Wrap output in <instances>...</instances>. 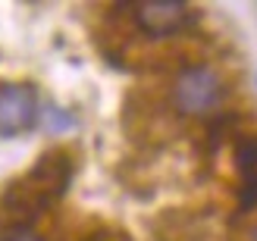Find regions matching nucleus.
Listing matches in <instances>:
<instances>
[{
  "instance_id": "obj_1",
  "label": "nucleus",
  "mask_w": 257,
  "mask_h": 241,
  "mask_svg": "<svg viewBox=\"0 0 257 241\" xmlns=\"http://www.w3.org/2000/svg\"><path fill=\"white\" fill-rule=\"evenodd\" d=\"M72 179V160L63 150H47L35 160V166L22 175L19 182H13L4 194V207L16 213L19 219H35L38 213H44L63 191L69 188Z\"/></svg>"
},
{
  "instance_id": "obj_2",
  "label": "nucleus",
  "mask_w": 257,
  "mask_h": 241,
  "mask_svg": "<svg viewBox=\"0 0 257 241\" xmlns=\"http://www.w3.org/2000/svg\"><path fill=\"white\" fill-rule=\"evenodd\" d=\"M223 79L210 66H185L179 72V79L173 82V104L185 116H201L210 113L223 100Z\"/></svg>"
},
{
  "instance_id": "obj_3",
  "label": "nucleus",
  "mask_w": 257,
  "mask_h": 241,
  "mask_svg": "<svg viewBox=\"0 0 257 241\" xmlns=\"http://www.w3.org/2000/svg\"><path fill=\"white\" fill-rule=\"evenodd\" d=\"M135 22L151 38H173L195 22V10L182 0H145L135 4Z\"/></svg>"
},
{
  "instance_id": "obj_4",
  "label": "nucleus",
  "mask_w": 257,
  "mask_h": 241,
  "mask_svg": "<svg viewBox=\"0 0 257 241\" xmlns=\"http://www.w3.org/2000/svg\"><path fill=\"white\" fill-rule=\"evenodd\" d=\"M38 119V94L32 85H4L0 88V138L22 135Z\"/></svg>"
},
{
  "instance_id": "obj_5",
  "label": "nucleus",
  "mask_w": 257,
  "mask_h": 241,
  "mask_svg": "<svg viewBox=\"0 0 257 241\" xmlns=\"http://www.w3.org/2000/svg\"><path fill=\"white\" fill-rule=\"evenodd\" d=\"M235 166L241 172V210L257 207V135H245L235 144Z\"/></svg>"
},
{
  "instance_id": "obj_6",
  "label": "nucleus",
  "mask_w": 257,
  "mask_h": 241,
  "mask_svg": "<svg viewBox=\"0 0 257 241\" xmlns=\"http://www.w3.org/2000/svg\"><path fill=\"white\" fill-rule=\"evenodd\" d=\"M0 241H44V238L38 232H32V229H25V225H13L10 232L0 235Z\"/></svg>"
},
{
  "instance_id": "obj_7",
  "label": "nucleus",
  "mask_w": 257,
  "mask_h": 241,
  "mask_svg": "<svg viewBox=\"0 0 257 241\" xmlns=\"http://www.w3.org/2000/svg\"><path fill=\"white\" fill-rule=\"evenodd\" d=\"M245 241H257V225H254V229L248 232V238H245Z\"/></svg>"
},
{
  "instance_id": "obj_8",
  "label": "nucleus",
  "mask_w": 257,
  "mask_h": 241,
  "mask_svg": "<svg viewBox=\"0 0 257 241\" xmlns=\"http://www.w3.org/2000/svg\"><path fill=\"white\" fill-rule=\"evenodd\" d=\"M97 241H100V238H97Z\"/></svg>"
}]
</instances>
